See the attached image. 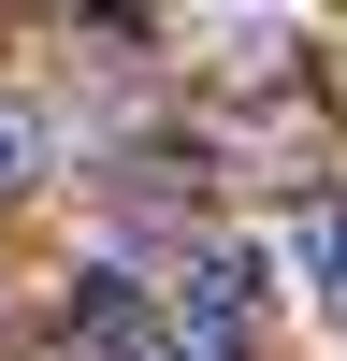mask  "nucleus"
Segmentation results:
<instances>
[{
  "label": "nucleus",
  "instance_id": "obj_1",
  "mask_svg": "<svg viewBox=\"0 0 347 361\" xmlns=\"http://www.w3.org/2000/svg\"><path fill=\"white\" fill-rule=\"evenodd\" d=\"M275 275H289V260H260V246H188V275L159 289V304H174V347H188V361H260Z\"/></svg>",
  "mask_w": 347,
  "mask_h": 361
},
{
  "label": "nucleus",
  "instance_id": "obj_2",
  "mask_svg": "<svg viewBox=\"0 0 347 361\" xmlns=\"http://www.w3.org/2000/svg\"><path fill=\"white\" fill-rule=\"evenodd\" d=\"M159 289H130V275H116V260H87V275H73V304H58V333H73V361H174L159 347Z\"/></svg>",
  "mask_w": 347,
  "mask_h": 361
},
{
  "label": "nucleus",
  "instance_id": "obj_3",
  "mask_svg": "<svg viewBox=\"0 0 347 361\" xmlns=\"http://www.w3.org/2000/svg\"><path fill=\"white\" fill-rule=\"evenodd\" d=\"M289 289H304L318 333H347V202H304V231H289Z\"/></svg>",
  "mask_w": 347,
  "mask_h": 361
},
{
  "label": "nucleus",
  "instance_id": "obj_4",
  "mask_svg": "<svg viewBox=\"0 0 347 361\" xmlns=\"http://www.w3.org/2000/svg\"><path fill=\"white\" fill-rule=\"evenodd\" d=\"M29 173H44V116H29V102H15V87H0V202H15V188H29Z\"/></svg>",
  "mask_w": 347,
  "mask_h": 361
}]
</instances>
